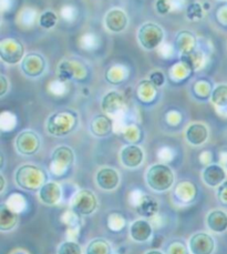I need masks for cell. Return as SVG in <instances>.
Returning a JSON list of instances; mask_svg holds the SVG:
<instances>
[{
  "label": "cell",
  "mask_w": 227,
  "mask_h": 254,
  "mask_svg": "<svg viewBox=\"0 0 227 254\" xmlns=\"http://www.w3.org/2000/svg\"><path fill=\"white\" fill-rule=\"evenodd\" d=\"M226 172L219 164H211L207 166L203 171V180L211 188L220 187L225 182Z\"/></svg>",
  "instance_id": "13"
},
{
  "label": "cell",
  "mask_w": 227,
  "mask_h": 254,
  "mask_svg": "<svg viewBox=\"0 0 227 254\" xmlns=\"http://www.w3.org/2000/svg\"><path fill=\"white\" fill-rule=\"evenodd\" d=\"M90 130L91 132L96 135V137H107L110 134L113 130V122L112 120L106 115L97 116L91 121L90 125Z\"/></svg>",
  "instance_id": "17"
},
{
  "label": "cell",
  "mask_w": 227,
  "mask_h": 254,
  "mask_svg": "<svg viewBox=\"0 0 227 254\" xmlns=\"http://www.w3.org/2000/svg\"><path fill=\"white\" fill-rule=\"evenodd\" d=\"M16 148L23 156H32L40 148V138L34 131H23L16 139Z\"/></svg>",
  "instance_id": "7"
},
{
  "label": "cell",
  "mask_w": 227,
  "mask_h": 254,
  "mask_svg": "<svg viewBox=\"0 0 227 254\" xmlns=\"http://www.w3.org/2000/svg\"><path fill=\"white\" fill-rule=\"evenodd\" d=\"M0 84H1V88H0V96L2 97L8 90V80L4 76H0Z\"/></svg>",
  "instance_id": "32"
},
{
  "label": "cell",
  "mask_w": 227,
  "mask_h": 254,
  "mask_svg": "<svg viewBox=\"0 0 227 254\" xmlns=\"http://www.w3.org/2000/svg\"><path fill=\"white\" fill-rule=\"evenodd\" d=\"M127 17L120 9H112L106 16V26L112 32H121L126 28Z\"/></svg>",
  "instance_id": "15"
},
{
  "label": "cell",
  "mask_w": 227,
  "mask_h": 254,
  "mask_svg": "<svg viewBox=\"0 0 227 254\" xmlns=\"http://www.w3.org/2000/svg\"><path fill=\"white\" fill-rule=\"evenodd\" d=\"M75 124H77V120L73 115L69 112H58L49 118L47 129L50 134L61 137L72 131Z\"/></svg>",
  "instance_id": "3"
},
{
  "label": "cell",
  "mask_w": 227,
  "mask_h": 254,
  "mask_svg": "<svg viewBox=\"0 0 227 254\" xmlns=\"http://www.w3.org/2000/svg\"><path fill=\"white\" fill-rule=\"evenodd\" d=\"M219 199L222 202V203H224L227 205V181H225L224 183H222L219 188Z\"/></svg>",
  "instance_id": "31"
},
{
  "label": "cell",
  "mask_w": 227,
  "mask_h": 254,
  "mask_svg": "<svg viewBox=\"0 0 227 254\" xmlns=\"http://www.w3.org/2000/svg\"><path fill=\"white\" fill-rule=\"evenodd\" d=\"M207 227L215 233H223L227 230V213L222 210H214L206 219Z\"/></svg>",
  "instance_id": "19"
},
{
  "label": "cell",
  "mask_w": 227,
  "mask_h": 254,
  "mask_svg": "<svg viewBox=\"0 0 227 254\" xmlns=\"http://www.w3.org/2000/svg\"><path fill=\"white\" fill-rule=\"evenodd\" d=\"M150 81L152 82L153 84H155L157 87H161L165 81L164 74L161 71H154L152 72V74L150 76Z\"/></svg>",
  "instance_id": "29"
},
{
  "label": "cell",
  "mask_w": 227,
  "mask_h": 254,
  "mask_svg": "<svg viewBox=\"0 0 227 254\" xmlns=\"http://www.w3.org/2000/svg\"><path fill=\"white\" fill-rule=\"evenodd\" d=\"M159 204L154 197L150 195H144L141 197L138 206V212L144 218H151L158 212Z\"/></svg>",
  "instance_id": "22"
},
{
  "label": "cell",
  "mask_w": 227,
  "mask_h": 254,
  "mask_svg": "<svg viewBox=\"0 0 227 254\" xmlns=\"http://www.w3.org/2000/svg\"><path fill=\"white\" fill-rule=\"evenodd\" d=\"M15 180L21 189L36 191L40 190L41 187L47 183V173L34 164H23L16 171Z\"/></svg>",
  "instance_id": "1"
},
{
  "label": "cell",
  "mask_w": 227,
  "mask_h": 254,
  "mask_svg": "<svg viewBox=\"0 0 227 254\" xmlns=\"http://www.w3.org/2000/svg\"><path fill=\"white\" fill-rule=\"evenodd\" d=\"M87 254H112V249L106 240L96 239L89 243Z\"/></svg>",
  "instance_id": "24"
},
{
  "label": "cell",
  "mask_w": 227,
  "mask_h": 254,
  "mask_svg": "<svg viewBox=\"0 0 227 254\" xmlns=\"http://www.w3.org/2000/svg\"><path fill=\"white\" fill-rule=\"evenodd\" d=\"M188 247L193 254H212L215 250V241L210 234L198 232L192 235Z\"/></svg>",
  "instance_id": "8"
},
{
  "label": "cell",
  "mask_w": 227,
  "mask_h": 254,
  "mask_svg": "<svg viewBox=\"0 0 227 254\" xmlns=\"http://www.w3.org/2000/svg\"><path fill=\"white\" fill-rule=\"evenodd\" d=\"M146 182L154 191H168L174 185V173L169 166L162 163L154 164L146 172Z\"/></svg>",
  "instance_id": "2"
},
{
  "label": "cell",
  "mask_w": 227,
  "mask_h": 254,
  "mask_svg": "<svg viewBox=\"0 0 227 254\" xmlns=\"http://www.w3.org/2000/svg\"><path fill=\"white\" fill-rule=\"evenodd\" d=\"M138 37L140 44L143 48L153 50L161 45L164 38V32L162 28L157 23L149 22L140 28Z\"/></svg>",
  "instance_id": "4"
},
{
  "label": "cell",
  "mask_w": 227,
  "mask_h": 254,
  "mask_svg": "<svg viewBox=\"0 0 227 254\" xmlns=\"http://www.w3.org/2000/svg\"><path fill=\"white\" fill-rule=\"evenodd\" d=\"M58 254H82L81 248L78 243L72 241L63 242L58 249Z\"/></svg>",
  "instance_id": "27"
},
{
  "label": "cell",
  "mask_w": 227,
  "mask_h": 254,
  "mask_svg": "<svg viewBox=\"0 0 227 254\" xmlns=\"http://www.w3.org/2000/svg\"><path fill=\"white\" fill-rule=\"evenodd\" d=\"M121 162L123 166L129 169L140 167L144 160V152L138 145L130 144L121 150Z\"/></svg>",
  "instance_id": "9"
},
{
  "label": "cell",
  "mask_w": 227,
  "mask_h": 254,
  "mask_svg": "<svg viewBox=\"0 0 227 254\" xmlns=\"http://www.w3.org/2000/svg\"><path fill=\"white\" fill-rule=\"evenodd\" d=\"M152 225L144 219H140L134 221L130 227L131 238L136 242H145L152 235Z\"/></svg>",
  "instance_id": "14"
},
{
  "label": "cell",
  "mask_w": 227,
  "mask_h": 254,
  "mask_svg": "<svg viewBox=\"0 0 227 254\" xmlns=\"http://www.w3.org/2000/svg\"><path fill=\"white\" fill-rule=\"evenodd\" d=\"M23 56V47L16 39L8 38L0 41V57L7 64H17Z\"/></svg>",
  "instance_id": "6"
},
{
  "label": "cell",
  "mask_w": 227,
  "mask_h": 254,
  "mask_svg": "<svg viewBox=\"0 0 227 254\" xmlns=\"http://www.w3.org/2000/svg\"><path fill=\"white\" fill-rule=\"evenodd\" d=\"M212 102L216 107H227V84H220L212 92Z\"/></svg>",
  "instance_id": "25"
},
{
  "label": "cell",
  "mask_w": 227,
  "mask_h": 254,
  "mask_svg": "<svg viewBox=\"0 0 227 254\" xmlns=\"http://www.w3.org/2000/svg\"><path fill=\"white\" fill-rule=\"evenodd\" d=\"M176 45L179 51H182L183 55H187L193 53L194 45H195V39H194L191 32L184 31L181 32L176 38Z\"/></svg>",
  "instance_id": "23"
},
{
  "label": "cell",
  "mask_w": 227,
  "mask_h": 254,
  "mask_svg": "<svg viewBox=\"0 0 227 254\" xmlns=\"http://www.w3.org/2000/svg\"><path fill=\"white\" fill-rule=\"evenodd\" d=\"M124 99L117 92H109L102 100V110L107 115H117L124 109Z\"/></svg>",
  "instance_id": "16"
},
{
  "label": "cell",
  "mask_w": 227,
  "mask_h": 254,
  "mask_svg": "<svg viewBox=\"0 0 227 254\" xmlns=\"http://www.w3.org/2000/svg\"><path fill=\"white\" fill-rule=\"evenodd\" d=\"M171 9V4H170L169 0H158L157 1V10L161 15H165Z\"/></svg>",
  "instance_id": "30"
},
{
  "label": "cell",
  "mask_w": 227,
  "mask_h": 254,
  "mask_svg": "<svg viewBox=\"0 0 227 254\" xmlns=\"http://www.w3.org/2000/svg\"><path fill=\"white\" fill-rule=\"evenodd\" d=\"M209 138V130L203 124H192L186 130V140L192 145H201Z\"/></svg>",
  "instance_id": "18"
},
{
  "label": "cell",
  "mask_w": 227,
  "mask_h": 254,
  "mask_svg": "<svg viewBox=\"0 0 227 254\" xmlns=\"http://www.w3.org/2000/svg\"><path fill=\"white\" fill-rule=\"evenodd\" d=\"M18 223V215L15 210L2 204L0 208V230L1 231H10Z\"/></svg>",
  "instance_id": "21"
},
{
  "label": "cell",
  "mask_w": 227,
  "mask_h": 254,
  "mask_svg": "<svg viewBox=\"0 0 227 254\" xmlns=\"http://www.w3.org/2000/svg\"><path fill=\"white\" fill-rule=\"evenodd\" d=\"M22 70L27 76L38 77L44 72L46 63L40 55L29 54L27 55L22 61Z\"/></svg>",
  "instance_id": "11"
},
{
  "label": "cell",
  "mask_w": 227,
  "mask_h": 254,
  "mask_svg": "<svg viewBox=\"0 0 227 254\" xmlns=\"http://www.w3.org/2000/svg\"><path fill=\"white\" fill-rule=\"evenodd\" d=\"M187 16L191 20L201 19L202 18V7L198 3H193L187 9Z\"/></svg>",
  "instance_id": "28"
},
{
  "label": "cell",
  "mask_w": 227,
  "mask_h": 254,
  "mask_svg": "<svg viewBox=\"0 0 227 254\" xmlns=\"http://www.w3.org/2000/svg\"><path fill=\"white\" fill-rule=\"evenodd\" d=\"M145 254H163L161 251H158V250H152V251H149L146 252Z\"/></svg>",
  "instance_id": "34"
},
{
  "label": "cell",
  "mask_w": 227,
  "mask_h": 254,
  "mask_svg": "<svg viewBox=\"0 0 227 254\" xmlns=\"http://www.w3.org/2000/svg\"><path fill=\"white\" fill-rule=\"evenodd\" d=\"M97 185L105 191H112L117 188L120 183L119 172L112 168H102L96 176Z\"/></svg>",
  "instance_id": "10"
},
{
  "label": "cell",
  "mask_w": 227,
  "mask_h": 254,
  "mask_svg": "<svg viewBox=\"0 0 227 254\" xmlns=\"http://www.w3.org/2000/svg\"><path fill=\"white\" fill-rule=\"evenodd\" d=\"M0 181H1V187H0V191L2 192L4 190V185H6V183H4V178H3L2 175L0 176Z\"/></svg>",
  "instance_id": "33"
},
{
  "label": "cell",
  "mask_w": 227,
  "mask_h": 254,
  "mask_svg": "<svg viewBox=\"0 0 227 254\" xmlns=\"http://www.w3.org/2000/svg\"><path fill=\"white\" fill-rule=\"evenodd\" d=\"M57 21H58V17L53 11H46L40 16L39 23L42 28L45 29H51L56 26Z\"/></svg>",
  "instance_id": "26"
},
{
  "label": "cell",
  "mask_w": 227,
  "mask_h": 254,
  "mask_svg": "<svg viewBox=\"0 0 227 254\" xmlns=\"http://www.w3.org/2000/svg\"><path fill=\"white\" fill-rule=\"evenodd\" d=\"M72 208L78 214H92L98 208L97 196L90 190H80L73 197Z\"/></svg>",
  "instance_id": "5"
},
{
  "label": "cell",
  "mask_w": 227,
  "mask_h": 254,
  "mask_svg": "<svg viewBox=\"0 0 227 254\" xmlns=\"http://www.w3.org/2000/svg\"><path fill=\"white\" fill-rule=\"evenodd\" d=\"M73 161L74 153L72 151V149L65 147V145L57 148L53 153V162L56 167L62 169L69 168L70 166H72Z\"/></svg>",
  "instance_id": "20"
},
{
  "label": "cell",
  "mask_w": 227,
  "mask_h": 254,
  "mask_svg": "<svg viewBox=\"0 0 227 254\" xmlns=\"http://www.w3.org/2000/svg\"><path fill=\"white\" fill-rule=\"evenodd\" d=\"M62 196V191L57 182H47L39 190V199L42 203L55 205L59 203Z\"/></svg>",
  "instance_id": "12"
}]
</instances>
